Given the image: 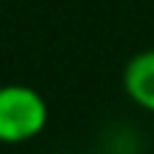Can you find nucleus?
<instances>
[{"label": "nucleus", "instance_id": "obj_1", "mask_svg": "<svg viewBox=\"0 0 154 154\" xmlns=\"http://www.w3.org/2000/svg\"><path fill=\"white\" fill-rule=\"evenodd\" d=\"M49 106L43 95L27 84L0 87V143H27L43 133Z\"/></svg>", "mask_w": 154, "mask_h": 154}, {"label": "nucleus", "instance_id": "obj_2", "mask_svg": "<svg viewBox=\"0 0 154 154\" xmlns=\"http://www.w3.org/2000/svg\"><path fill=\"white\" fill-rule=\"evenodd\" d=\"M122 87L138 108L154 114V49H143L127 60Z\"/></svg>", "mask_w": 154, "mask_h": 154}]
</instances>
